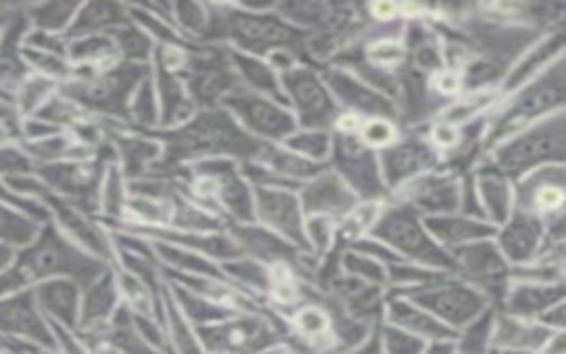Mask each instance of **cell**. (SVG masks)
Here are the masks:
<instances>
[{"label":"cell","mask_w":566,"mask_h":354,"mask_svg":"<svg viewBox=\"0 0 566 354\" xmlns=\"http://www.w3.org/2000/svg\"><path fill=\"white\" fill-rule=\"evenodd\" d=\"M98 273L100 264L62 242L54 231H47L34 248H29L25 259L16 266L14 273L7 275V281H12L7 288L12 290L20 284H27V281L51 275H73L89 279Z\"/></svg>","instance_id":"1"},{"label":"cell","mask_w":566,"mask_h":354,"mask_svg":"<svg viewBox=\"0 0 566 354\" xmlns=\"http://www.w3.org/2000/svg\"><path fill=\"white\" fill-rule=\"evenodd\" d=\"M253 147L255 144L244 133L237 131L235 124L222 113L199 118L191 127L177 133L173 140L175 155H204L222 151L246 153Z\"/></svg>","instance_id":"2"},{"label":"cell","mask_w":566,"mask_h":354,"mask_svg":"<svg viewBox=\"0 0 566 354\" xmlns=\"http://www.w3.org/2000/svg\"><path fill=\"white\" fill-rule=\"evenodd\" d=\"M259 217L268 226L292 239H301V222L297 204L290 195L279 191H261L257 197Z\"/></svg>","instance_id":"3"},{"label":"cell","mask_w":566,"mask_h":354,"mask_svg":"<svg viewBox=\"0 0 566 354\" xmlns=\"http://www.w3.org/2000/svg\"><path fill=\"white\" fill-rule=\"evenodd\" d=\"M230 104L237 109L241 118L246 120L255 131L270 135V138H279V135L288 133L292 129V120L281 109L272 107L266 100L259 98H235Z\"/></svg>","instance_id":"4"},{"label":"cell","mask_w":566,"mask_h":354,"mask_svg":"<svg viewBox=\"0 0 566 354\" xmlns=\"http://www.w3.org/2000/svg\"><path fill=\"white\" fill-rule=\"evenodd\" d=\"M233 34L241 45L250 49H266L290 40V31L279 20L266 16H239L233 20Z\"/></svg>","instance_id":"5"},{"label":"cell","mask_w":566,"mask_h":354,"mask_svg":"<svg viewBox=\"0 0 566 354\" xmlns=\"http://www.w3.org/2000/svg\"><path fill=\"white\" fill-rule=\"evenodd\" d=\"M0 328L7 332H20V335H27L38 341H47L49 337L45 324L40 321L34 306L25 297L12 299L9 304L0 306Z\"/></svg>","instance_id":"6"},{"label":"cell","mask_w":566,"mask_h":354,"mask_svg":"<svg viewBox=\"0 0 566 354\" xmlns=\"http://www.w3.org/2000/svg\"><path fill=\"white\" fill-rule=\"evenodd\" d=\"M40 304L60 321H67V324H71L80 312L78 290L71 281H47L40 288Z\"/></svg>","instance_id":"7"},{"label":"cell","mask_w":566,"mask_h":354,"mask_svg":"<svg viewBox=\"0 0 566 354\" xmlns=\"http://www.w3.org/2000/svg\"><path fill=\"white\" fill-rule=\"evenodd\" d=\"M257 332V321H233V324L206 330V343L211 350H239L253 343Z\"/></svg>","instance_id":"8"},{"label":"cell","mask_w":566,"mask_h":354,"mask_svg":"<svg viewBox=\"0 0 566 354\" xmlns=\"http://www.w3.org/2000/svg\"><path fill=\"white\" fill-rule=\"evenodd\" d=\"M93 171L87 169V166L80 164H65V166H54V169H47V180L54 182L58 189L76 193V195H85L91 186H93Z\"/></svg>","instance_id":"9"},{"label":"cell","mask_w":566,"mask_h":354,"mask_svg":"<svg viewBox=\"0 0 566 354\" xmlns=\"http://www.w3.org/2000/svg\"><path fill=\"white\" fill-rule=\"evenodd\" d=\"M115 306V290L109 279L100 281L91 288V293L85 297V304L80 308V315L85 321H104V317L111 315Z\"/></svg>","instance_id":"10"},{"label":"cell","mask_w":566,"mask_h":354,"mask_svg":"<svg viewBox=\"0 0 566 354\" xmlns=\"http://www.w3.org/2000/svg\"><path fill=\"white\" fill-rule=\"evenodd\" d=\"M290 91L295 93L297 104L308 111L310 116H319L326 111V98H323L321 87L308 74H295L290 78Z\"/></svg>","instance_id":"11"},{"label":"cell","mask_w":566,"mask_h":354,"mask_svg":"<svg viewBox=\"0 0 566 354\" xmlns=\"http://www.w3.org/2000/svg\"><path fill=\"white\" fill-rule=\"evenodd\" d=\"M241 244L250 251H255L259 257L266 259H277L281 255H286V246L275 235H270L268 231H253V228H241Z\"/></svg>","instance_id":"12"},{"label":"cell","mask_w":566,"mask_h":354,"mask_svg":"<svg viewBox=\"0 0 566 354\" xmlns=\"http://www.w3.org/2000/svg\"><path fill=\"white\" fill-rule=\"evenodd\" d=\"M34 237V226L14 211L0 208V239L7 244H27Z\"/></svg>","instance_id":"13"},{"label":"cell","mask_w":566,"mask_h":354,"mask_svg":"<svg viewBox=\"0 0 566 354\" xmlns=\"http://www.w3.org/2000/svg\"><path fill=\"white\" fill-rule=\"evenodd\" d=\"M118 16H120V7L115 5H107V3L89 5L78 18V29L82 27V31H93L102 25H113L118 23Z\"/></svg>","instance_id":"14"},{"label":"cell","mask_w":566,"mask_h":354,"mask_svg":"<svg viewBox=\"0 0 566 354\" xmlns=\"http://www.w3.org/2000/svg\"><path fill=\"white\" fill-rule=\"evenodd\" d=\"M239 67H241V71H244V76L250 82H253L255 87L266 89V91H277L275 89V78H272V74L264 65H259V62H253V60H246V58H239Z\"/></svg>","instance_id":"15"},{"label":"cell","mask_w":566,"mask_h":354,"mask_svg":"<svg viewBox=\"0 0 566 354\" xmlns=\"http://www.w3.org/2000/svg\"><path fill=\"white\" fill-rule=\"evenodd\" d=\"M73 9H76V5L51 3V5L40 7L36 12V18H38V23L45 25V27H60L67 20V16L73 12Z\"/></svg>","instance_id":"16"},{"label":"cell","mask_w":566,"mask_h":354,"mask_svg":"<svg viewBox=\"0 0 566 354\" xmlns=\"http://www.w3.org/2000/svg\"><path fill=\"white\" fill-rule=\"evenodd\" d=\"M297 326L301 328V332H306V335H319V332L326 330L328 321H326V317L321 315L319 310L308 308V310H303L301 315L297 317Z\"/></svg>","instance_id":"17"},{"label":"cell","mask_w":566,"mask_h":354,"mask_svg":"<svg viewBox=\"0 0 566 354\" xmlns=\"http://www.w3.org/2000/svg\"><path fill=\"white\" fill-rule=\"evenodd\" d=\"M394 138V131L390 124L385 122H370L368 127H365V140L372 142V144H387Z\"/></svg>","instance_id":"18"},{"label":"cell","mask_w":566,"mask_h":354,"mask_svg":"<svg viewBox=\"0 0 566 354\" xmlns=\"http://www.w3.org/2000/svg\"><path fill=\"white\" fill-rule=\"evenodd\" d=\"M16 133V120L12 116V111L0 107V138H9V135Z\"/></svg>","instance_id":"19"},{"label":"cell","mask_w":566,"mask_h":354,"mask_svg":"<svg viewBox=\"0 0 566 354\" xmlns=\"http://www.w3.org/2000/svg\"><path fill=\"white\" fill-rule=\"evenodd\" d=\"M47 93V85L43 80H34V82H29V85L25 87V107L27 104L34 102V98H43Z\"/></svg>","instance_id":"20"},{"label":"cell","mask_w":566,"mask_h":354,"mask_svg":"<svg viewBox=\"0 0 566 354\" xmlns=\"http://www.w3.org/2000/svg\"><path fill=\"white\" fill-rule=\"evenodd\" d=\"M434 138L438 144H445V147H449V144L456 142V131L452 127H447V124H443V127H438L434 131Z\"/></svg>","instance_id":"21"},{"label":"cell","mask_w":566,"mask_h":354,"mask_svg":"<svg viewBox=\"0 0 566 354\" xmlns=\"http://www.w3.org/2000/svg\"><path fill=\"white\" fill-rule=\"evenodd\" d=\"M560 202H562V193L555 191V189H547V191H542V195H540V204L544 208H553V206H558Z\"/></svg>","instance_id":"22"},{"label":"cell","mask_w":566,"mask_h":354,"mask_svg":"<svg viewBox=\"0 0 566 354\" xmlns=\"http://www.w3.org/2000/svg\"><path fill=\"white\" fill-rule=\"evenodd\" d=\"M398 54H401V51H398L394 45H387V43L374 49V58H379V60H394V58H398Z\"/></svg>","instance_id":"23"},{"label":"cell","mask_w":566,"mask_h":354,"mask_svg":"<svg viewBox=\"0 0 566 354\" xmlns=\"http://www.w3.org/2000/svg\"><path fill=\"white\" fill-rule=\"evenodd\" d=\"M438 85L443 87L445 91L452 93V91L458 89V78L454 74H443V76H440V80H438Z\"/></svg>","instance_id":"24"},{"label":"cell","mask_w":566,"mask_h":354,"mask_svg":"<svg viewBox=\"0 0 566 354\" xmlns=\"http://www.w3.org/2000/svg\"><path fill=\"white\" fill-rule=\"evenodd\" d=\"M12 248L5 246V244H0V270H5L9 266V262H12Z\"/></svg>","instance_id":"25"},{"label":"cell","mask_w":566,"mask_h":354,"mask_svg":"<svg viewBox=\"0 0 566 354\" xmlns=\"http://www.w3.org/2000/svg\"><path fill=\"white\" fill-rule=\"evenodd\" d=\"M376 12H379V14H392V5H379V7H376Z\"/></svg>","instance_id":"26"},{"label":"cell","mask_w":566,"mask_h":354,"mask_svg":"<svg viewBox=\"0 0 566 354\" xmlns=\"http://www.w3.org/2000/svg\"><path fill=\"white\" fill-rule=\"evenodd\" d=\"M96 354H118L113 348H100Z\"/></svg>","instance_id":"27"}]
</instances>
